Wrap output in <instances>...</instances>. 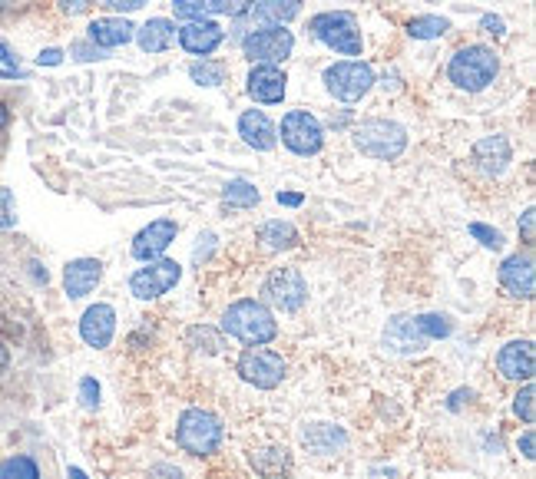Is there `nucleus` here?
<instances>
[{
	"instance_id": "24",
	"label": "nucleus",
	"mask_w": 536,
	"mask_h": 479,
	"mask_svg": "<svg viewBox=\"0 0 536 479\" xmlns=\"http://www.w3.org/2000/svg\"><path fill=\"white\" fill-rule=\"evenodd\" d=\"M255 20L265 27H285L302 14V0H255Z\"/></svg>"
},
{
	"instance_id": "53",
	"label": "nucleus",
	"mask_w": 536,
	"mask_h": 479,
	"mask_svg": "<svg viewBox=\"0 0 536 479\" xmlns=\"http://www.w3.org/2000/svg\"><path fill=\"white\" fill-rule=\"evenodd\" d=\"M10 364V354H7V347L4 344H0V370H4Z\"/></svg>"
},
{
	"instance_id": "1",
	"label": "nucleus",
	"mask_w": 536,
	"mask_h": 479,
	"mask_svg": "<svg viewBox=\"0 0 536 479\" xmlns=\"http://www.w3.org/2000/svg\"><path fill=\"white\" fill-rule=\"evenodd\" d=\"M222 331L229 337H235V341H242L249 347H259V344L275 341L278 324H275V314L268 311L262 301L242 298L222 314Z\"/></svg>"
},
{
	"instance_id": "35",
	"label": "nucleus",
	"mask_w": 536,
	"mask_h": 479,
	"mask_svg": "<svg viewBox=\"0 0 536 479\" xmlns=\"http://www.w3.org/2000/svg\"><path fill=\"white\" fill-rule=\"evenodd\" d=\"M17 225V205H14V192L0 189V228H14Z\"/></svg>"
},
{
	"instance_id": "12",
	"label": "nucleus",
	"mask_w": 536,
	"mask_h": 479,
	"mask_svg": "<svg viewBox=\"0 0 536 479\" xmlns=\"http://www.w3.org/2000/svg\"><path fill=\"white\" fill-rule=\"evenodd\" d=\"M427 344H431V337L424 331L421 314H417V318L398 314V318H391L388 328H384V347L394 354H417V351H424Z\"/></svg>"
},
{
	"instance_id": "4",
	"label": "nucleus",
	"mask_w": 536,
	"mask_h": 479,
	"mask_svg": "<svg viewBox=\"0 0 536 479\" xmlns=\"http://www.w3.org/2000/svg\"><path fill=\"white\" fill-rule=\"evenodd\" d=\"M355 146L371 159H398L407 149V129L394 119H368L355 129Z\"/></svg>"
},
{
	"instance_id": "51",
	"label": "nucleus",
	"mask_w": 536,
	"mask_h": 479,
	"mask_svg": "<svg viewBox=\"0 0 536 479\" xmlns=\"http://www.w3.org/2000/svg\"><path fill=\"white\" fill-rule=\"evenodd\" d=\"M7 123H10V110H7V103H0V133L7 129Z\"/></svg>"
},
{
	"instance_id": "26",
	"label": "nucleus",
	"mask_w": 536,
	"mask_h": 479,
	"mask_svg": "<svg viewBox=\"0 0 536 479\" xmlns=\"http://www.w3.org/2000/svg\"><path fill=\"white\" fill-rule=\"evenodd\" d=\"M259 242L268 248V252H285V248H295L298 245V228L292 222H265L259 228Z\"/></svg>"
},
{
	"instance_id": "37",
	"label": "nucleus",
	"mask_w": 536,
	"mask_h": 479,
	"mask_svg": "<svg viewBox=\"0 0 536 479\" xmlns=\"http://www.w3.org/2000/svg\"><path fill=\"white\" fill-rule=\"evenodd\" d=\"M80 404L87 410H96V404H100V384H96L93 377L80 380Z\"/></svg>"
},
{
	"instance_id": "45",
	"label": "nucleus",
	"mask_w": 536,
	"mask_h": 479,
	"mask_svg": "<svg viewBox=\"0 0 536 479\" xmlns=\"http://www.w3.org/2000/svg\"><path fill=\"white\" fill-rule=\"evenodd\" d=\"M63 60V50H44V53H40V57H37V63H40V67H57V63Z\"/></svg>"
},
{
	"instance_id": "34",
	"label": "nucleus",
	"mask_w": 536,
	"mask_h": 479,
	"mask_svg": "<svg viewBox=\"0 0 536 479\" xmlns=\"http://www.w3.org/2000/svg\"><path fill=\"white\" fill-rule=\"evenodd\" d=\"M533 397H536V390H533V384H527L517 394V400H513V410H517V417L523 420V423H533Z\"/></svg>"
},
{
	"instance_id": "7",
	"label": "nucleus",
	"mask_w": 536,
	"mask_h": 479,
	"mask_svg": "<svg viewBox=\"0 0 536 479\" xmlns=\"http://www.w3.org/2000/svg\"><path fill=\"white\" fill-rule=\"evenodd\" d=\"M235 370H239V377L245 380V384L259 387V390H275L285 380L282 354L268 351V347H245Z\"/></svg>"
},
{
	"instance_id": "2",
	"label": "nucleus",
	"mask_w": 536,
	"mask_h": 479,
	"mask_svg": "<svg viewBox=\"0 0 536 479\" xmlns=\"http://www.w3.org/2000/svg\"><path fill=\"white\" fill-rule=\"evenodd\" d=\"M497 70H500L497 53H493L490 47H480V43H474V47H464V50H457L454 57H450L447 76H450V83H454L457 90L480 93V90H487V86L493 83Z\"/></svg>"
},
{
	"instance_id": "50",
	"label": "nucleus",
	"mask_w": 536,
	"mask_h": 479,
	"mask_svg": "<svg viewBox=\"0 0 536 479\" xmlns=\"http://www.w3.org/2000/svg\"><path fill=\"white\" fill-rule=\"evenodd\" d=\"M464 397H474V394H470V390H457V394L454 397H450V410H460V404H464Z\"/></svg>"
},
{
	"instance_id": "23",
	"label": "nucleus",
	"mask_w": 536,
	"mask_h": 479,
	"mask_svg": "<svg viewBox=\"0 0 536 479\" xmlns=\"http://www.w3.org/2000/svg\"><path fill=\"white\" fill-rule=\"evenodd\" d=\"M474 162L484 176H500L510 162V143L503 136H487L474 146Z\"/></svg>"
},
{
	"instance_id": "25",
	"label": "nucleus",
	"mask_w": 536,
	"mask_h": 479,
	"mask_svg": "<svg viewBox=\"0 0 536 479\" xmlns=\"http://www.w3.org/2000/svg\"><path fill=\"white\" fill-rule=\"evenodd\" d=\"M173 37H176V27H173V20H166V17H153L149 24H143L136 30V40H139V47H143V53L169 50Z\"/></svg>"
},
{
	"instance_id": "52",
	"label": "nucleus",
	"mask_w": 536,
	"mask_h": 479,
	"mask_svg": "<svg viewBox=\"0 0 536 479\" xmlns=\"http://www.w3.org/2000/svg\"><path fill=\"white\" fill-rule=\"evenodd\" d=\"M67 476H70V479H90L87 473L80 470V466H70V470H67Z\"/></svg>"
},
{
	"instance_id": "31",
	"label": "nucleus",
	"mask_w": 536,
	"mask_h": 479,
	"mask_svg": "<svg viewBox=\"0 0 536 479\" xmlns=\"http://www.w3.org/2000/svg\"><path fill=\"white\" fill-rule=\"evenodd\" d=\"M176 17L182 20H209V14H216V0H173Z\"/></svg>"
},
{
	"instance_id": "47",
	"label": "nucleus",
	"mask_w": 536,
	"mask_h": 479,
	"mask_svg": "<svg viewBox=\"0 0 536 479\" xmlns=\"http://www.w3.org/2000/svg\"><path fill=\"white\" fill-rule=\"evenodd\" d=\"M520 450H523V456H527V460H533V430H527L523 433V440H520Z\"/></svg>"
},
{
	"instance_id": "39",
	"label": "nucleus",
	"mask_w": 536,
	"mask_h": 479,
	"mask_svg": "<svg viewBox=\"0 0 536 479\" xmlns=\"http://www.w3.org/2000/svg\"><path fill=\"white\" fill-rule=\"evenodd\" d=\"M103 7H110V10H123V14H133V10H139L146 4V0H100Z\"/></svg>"
},
{
	"instance_id": "46",
	"label": "nucleus",
	"mask_w": 536,
	"mask_h": 479,
	"mask_svg": "<svg viewBox=\"0 0 536 479\" xmlns=\"http://www.w3.org/2000/svg\"><path fill=\"white\" fill-rule=\"evenodd\" d=\"M484 30L493 37H500L503 34V20L500 17H484Z\"/></svg>"
},
{
	"instance_id": "9",
	"label": "nucleus",
	"mask_w": 536,
	"mask_h": 479,
	"mask_svg": "<svg viewBox=\"0 0 536 479\" xmlns=\"http://www.w3.org/2000/svg\"><path fill=\"white\" fill-rule=\"evenodd\" d=\"M182 278V268L176 265L173 258H156V261H146V268L133 271L130 278V291L139 301H153L166 291H173Z\"/></svg>"
},
{
	"instance_id": "49",
	"label": "nucleus",
	"mask_w": 536,
	"mask_h": 479,
	"mask_svg": "<svg viewBox=\"0 0 536 479\" xmlns=\"http://www.w3.org/2000/svg\"><path fill=\"white\" fill-rule=\"evenodd\" d=\"M278 202L292 205V209H295V205H302V195H298V192H278Z\"/></svg>"
},
{
	"instance_id": "13",
	"label": "nucleus",
	"mask_w": 536,
	"mask_h": 479,
	"mask_svg": "<svg viewBox=\"0 0 536 479\" xmlns=\"http://www.w3.org/2000/svg\"><path fill=\"white\" fill-rule=\"evenodd\" d=\"M176 235H179V225H176V222H169V219L149 222L143 232L133 238V258H139V261H156V258H163L166 248L176 242Z\"/></svg>"
},
{
	"instance_id": "19",
	"label": "nucleus",
	"mask_w": 536,
	"mask_h": 479,
	"mask_svg": "<svg viewBox=\"0 0 536 479\" xmlns=\"http://www.w3.org/2000/svg\"><path fill=\"white\" fill-rule=\"evenodd\" d=\"M100 278H103V261L77 258V261H70L67 271H63V288H67V295L77 301V298H87L90 291L100 285Z\"/></svg>"
},
{
	"instance_id": "17",
	"label": "nucleus",
	"mask_w": 536,
	"mask_h": 479,
	"mask_svg": "<svg viewBox=\"0 0 536 479\" xmlns=\"http://www.w3.org/2000/svg\"><path fill=\"white\" fill-rule=\"evenodd\" d=\"M497 367L507 380H533L536 370V354L530 341H510L500 347L497 354Z\"/></svg>"
},
{
	"instance_id": "22",
	"label": "nucleus",
	"mask_w": 536,
	"mask_h": 479,
	"mask_svg": "<svg viewBox=\"0 0 536 479\" xmlns=\"http://www.w3.org/2000/svg\"><path fill=\"white\" fill-rule=\"evenodd\" d=\"M133 37H136V27L126 17H100L90 24V43L100 50L123 47V43H130Z\"/></svg>"
},
{
	"instance_id": "15",
	"label": "nucleus",
	"mask_w": 536,
	"mask_h": 479,
	"mask_svg": "<svg viewBox=\"0 0 536 479\" xmlns=\"http://www.w3.org/2000/svg\"><path fill=\"white\" fill-rule=\"evenodd\" d=\"M500 285L510 291L513 298L530 301L533 288H536V271H533V258L530 255H510L500 265Z\"/></svg>"
},
{
	"instance_id": "18",
	"label": "nucleus",
	"mask_w": 536,
	"mask_h": 479,
	"mask_svg": "<svg viewBox=\"0 0 536 479\" xmlns=\"http://www.w3.org/2000/svg\"><path fill=\"white\" fill-rule=\"evenodd\" d=\"M222 27L216 24V20H192V24H186L179 30V43L182 50L192 53V57H202L206 60L212 50L222 43Z\"/></svg>"
},
{
	"instance_id": "21",
	"label": "nucleus",
	"mask_w": 536,
	"mask_h": 479,
	"mask_svg": "<svg viewBox=\"0 0 536 479\" xmlns=\"http://www.w3.org/2000/svg\"><path fill=\"white\" fill-rule=\"evenodd\" d=\"M302 446L315 456H338L348 446V433L331 423H312L302 430Z\"/></svg>"
},
{
	"instance_id": "20",
	"label": "nucleus",
	"mask_w": 536,
	"mask_h": 479,
	"mask_svg": "<svg viewBox=\"0 0 536 479\" xmlns=\"http://www.w3.org/2000/svg\"><path fill=\"white\" fill-rule=\"evenodd\" d=\"M239 136L255 152H268V149H275V143H278V129L262 110H249V113L239 116Z\"/></svg>"
},
{
	"instance_id": "33",
	"label": "nucleus",
	"mask_w": 536,
	"mask_h": 479,
	"mask_svg": "<svg viewBox=\"0 0 536 479\" xmlns=\"http://www.w3.org/2000/svg\"><path fill=\"white\" fill-rule=\"evenodd\" d=\"M189 341L199 347V351H206V354H219V347H222V337L212 331V328H192L189 331Z\"/></svg>"
},
{
	"instance_id": "30",
	"label": "nucleus",
	"mask_w": 536,
	"mask_h": 479,
	"mask_svg": "<svg viewBox=\"0 0 536 479\" xmlns=\"http://www.w3.org/2000/svg\"><path fill=\"white\" fill-rule=\"evenodd\" d=\"M447 30H450L447 17H437V14L414 17L411 24H407V34H411L414 40H437V37H444Z\"/></svg>"
},
{
	"instance_id": "43",
	"label": "nucleus",
	"mask_w": 536,
	"mask_h": 479,
	"mask_svg": "<svg viewBox=\"0 0 536 479\" xmlns=\"http://www.w3.org/2000/svg\"><path fill=\"white\" fill-rule=\"evenodd\" d=\"M93 4V0H60V10L63 14H70V17H77V14H83Z\"/></svg>"
},
{
	"instance_id": "14",
	"label": "nucleus",
	"mask_w": 536,
	"mask_h": 479,
	"mask_svg": "<svg viewBox=\"0 0 536 479\" xmlns=\"http://www.w3.org/2000/svg\"><path fill=\"white\" fill-rule=\"evenodd\" d=\"M116 334V311L110 308V304H93V308L83 311L80 318V337L87 341L90 347H110Z\"/></svg>"
},
{
	"instance_id": "48",
	"label": "nucleus",
	"mask_w": 536,
	"mask_h": 479,
	"mask_svg": "<svg viewBox=\"0 0 536 479\" xmlns=\"http://www.w3.org/2000/svg\"><path fill=\"white\" fill-rule=\"evenodd\" d=\"M0 63H7V67L17 70V57H14V50H10L7 43H0Z\"/></svg>"
},
{
	"instance_id": "10",
	"label": "nucleus",
	"mask_w": 536,
	"mask_h": 479,
	"mask_svg": "<svg viewBox=\"0 0 536 479\" xmlns=\"http://www.w3.org/2000/svg\"><path fill=\"white\" fill-rule=\"evenodd\" d=\"M282 143L295 152V156H315L325 143L321 123L308 110H292L282 119Z\"/></svg>"
},
{
	"instance_id": "40",
	"label": "nucleus",
	"mask_w": 536,
	"mask_h": 479,
	"mask_svg": "<svg viewBox=\"0 0 536 479\" xmlns=\"http://www.w3.org/2000/svg\"><path fill=\"white\" fill-rule=\"evenodd\" d=\"M149 479H182V470H176V466H169V463H156L153 470H149Z\"/></svg>"
},
{
	"instance_id": "32",
	"label": "nucleus",
	"mask_w": 536,
	"mask_h": 479,
	"mask_svg": "<svg viewBox=\"0 0 536 479\" xmlns=\"http://www.w3.org/2000/svg\"><path fill=\"white\" fill-rule=\"evenodd\" d=\"M189 76H192V80H196L199 86H219V83H225V63H219V60L192 63Z\"/></svg>"
},
{
	"instance_id": "42",
	"label": "nucleus",
	"mask_w": 536,
	"mask_h": 479,
	"mask_svg": "<svg viewBox=\"0 0 536 479\" xmlns=\"http://www.w3.org/2000/svg\"><path fill=\"white\" fill-rule=\"evenodd\" d=\"M533 222H536V212L527 209V212H523V219H520V232H523V242H527V245H533V238H536Z\"/></svg>"
},
{
	"instance_id": "28",
	"label": "nucleus",
	"mask_w": 536,
	"mask_h": 479,
	"mask_svg": "<svg viewBox=\"0 0 536 479\" xmlns=\"http://www.w3.org/2000/svg\"><path fill=\"white\" fill-rule=\"evenodd\" d=\"M0 479H44V470L30 453H17L0 460Z\"/></svg>"
},
{
	"instance_id": "6",
	"label": "nucleus",
	"mask_w": 536,
	"mask_h": 479,
	"mask_svg": "<svg viewBox=\"0 0 536 479\" xmlns=\"http://www.w3.org/2000/svg\"><path fill=\"white\" fill-rule=\"evenodd\" d=\"M312 34H315V40L325 43L328 50L345 53V57H358L361 53V30L355 24V17L345 14V10L318 14L312 20Z\"/></svg>"
},
{
	"instance_id": "38",
	"label": "nucleus",
	"mask_w": 536,
	"mask_h": 479,
	"mask_svg": "<svg viewBox=\"0 0 536 479\" xmlns=\"http://www.w3.org/2000/svg\"><path fill=\"white\" fill-rule=\"evenodd\" d=\"M255 7V0H216V10L225 17H242Z\"/></svg>"
},
{
	"instance_id": "8",
	"label": "nucleus",
	"mask_w": 536,
	"mask_h": 479,
	"mask_svg": "<svg viewBox=\"0 0 536 479\" xmlns=\"http://www.w3.org/2000/svg\"><path fill=\"white\" fill-rule=\"evenodd\" d=\"M262 301L278 311H298L308 301V281L298 268H275L262 285Z\"/></svg>"
},
{
	"instance_id": "27",
	"label": "nucleus",
	"mask_w": 536,
	"mask_h": 479,
	"mask_svg": "<svg viewBox=\"0 0 536 479\" xmlns=\"http://www.w3.org/2000/svg\"><path fill=\"white\" fill-rule=\"evenodd\" d=\"M252 466L265 479H278V476L288 470V466H292V456H288L285 446H268V450L252 453Z\"/></svg>"
},
{
	"instance_id": "41",
	"label": "nucleus",
	"mask_w": 536,
	"mask_h": 479,
	"mask_svg": "<svg viewBox=\"0 0 536 479\" xmlns=\"http://www.w3.org/2000/svg\"><path fill=\"white\" fill-rule=\"evenodd\" d=\"M212 242H216V235H212V232H206V235L199 238V248H196V252H192V261H196V265H199V261H206V258H209Z\"/></svg>"
},
{
	"instance_id": "54",
	"label": "nucleus",
	"mask_w": 536,
	"mask_h": 479,
	"mask_svg": "<svg viewBox=\"0 0 536 479\" xmlns=\"http://www.w3.org/2000/svg\"><path fill=\"white\" fill-rule=\"evenodd\" d=\"M7 7H10V0H0V14H4Z\"/></svg>"
},
{
	"instance_id": "44",
	"label": "nucleus",
	"mask_w": 536,
	"mask_h": 479,
	"mask_svg": "<svg viewBox=\"0 0 536 479\" xmlns=\"http://www.w3.org/2000/svg\"><path fill=\"white\" fill-rule=\"evenodd\" d=\"M73 53H77V60H103V50L100 47H87V43H77Z\"/></svg>"
},
{
	"instance_id": "29",
	"label": "nucleus",
	"mask_w": 536,
	"mask_h": 479,
	"mask_svg": "<svg viewBox=\"0 0 536 479\" xmlns=\"http://www.w3.org/2000/svg\"><path fill=\"white\" fill-rule=\"evenodd\" d=\"M222 199L225 205H232V209H252V205H259L262 195L249 179H232V182H225Z\"/></svg>"
},
{
	"instance_id": "16",
	"label": "nucleus",
	"mask_w": 536,
	"mask_h": 479,
	"mask_svg": "<svg viewBox=\"0 0 536 479\" xmlns=\"http://www.w3.org/2000/svg\"><path fill=\"white\" fill-rule=\"evenodd\" d=\"M285 73L272 67V63H259L252 67L249 73V96L255 103H265V106H275L285 100Z\"/></svg>"
},
{
	"instance_id": "11",
	"label": "nucleus",
	"mask_w": 536,
	"mask_h": 479,
	"mask_svg": "<svg viewBox=\"0 0 536 479\" xmlns=\"http://www.w3.org/2000/svg\"><path fill=\"white\" fill-rule=\"evenodd\" d=\"M245 57H249L252 63H275L292 57L295 50V37L292 30H282V27H265V30H255V34L245 37L242 43Z\"/></svg>"
},
{
	"instance_id": "3",
	"label": "nucleus",
	"mask_w": 536,
	"mask_h": 479,
	"mask_svg": "<svg viewBox=\"0 0 536 479\" xmlns=\"http://www.w3.org/2000/svg\"><path fill=\"white\" fill-rule=\"evenodd\" d=\"M222 420L216 413L189 407L176 423V443L186 450L189 456H209L222 446Z\"/></svg>"
},
{
	"instance_id": "36",
	"label": "nucleus",
	"mask_w": 536,
	"mask_h": 479,
	"mask_svg": "<svg viewBox=\"0 0 536 479\" xmlns=\"http://www.w3.org/2000/svg\"><path fill=\"white\" fill-rule=\"evenodd\" d=\"M470 235L480 238V245H484V248H493V252H497V248H503V235L497 232V228H487V225L474 222V225H470Z\"/></svg>"
},
{
	"instance_id": "5",
	"label": "nucleus",
	"mask_w": 536,
	"mask_h": 479,
	"mask_svg": "<svg viewBox=\"0 0 536 479\" xmlns=\"http://www.w3.org/2000/svg\"><path fill=\"white\" fill-rule=\"evenodd\" d=\"M325 86L328 93L341 103H358L361 96H368L374 86V70L361 60H341L331 63L325 70Z\"/></svg>"
}]
</instances>
